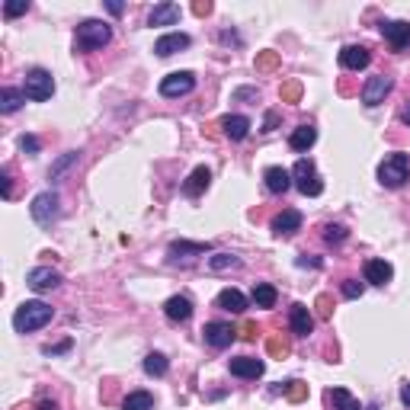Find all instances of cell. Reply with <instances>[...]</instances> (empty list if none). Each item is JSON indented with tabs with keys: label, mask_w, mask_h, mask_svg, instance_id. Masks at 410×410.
<instances>
[{
	"label": "cell",
	"mask_w": 410,
	"mask_h": 410,
	"mask_svg": "<svg viewBox=\"0 0 410 410\" xmlns=\"http://www.w3.org/2000/svg\"><path fill=\"white\" fill-rule=\"evenodd\" d=\"M410 176V157L401 151L388 154L382 164H378V183L388 186V189H401Z\"/></svg>",
	"instance_id": "cell-2"
},
{
	"label": "cell",
	"mask_w": 410,
	"mask_h": 410,
	"mask_svg": "<svg viewBox=\"0 0 410 410\" xmlns=\"http://www.w3.org/2000/svg\"><path fill=\"white\" fill-rule=\"evenodd\" d=\"M362 273H366V282H372V285H388L394 279V269L388 259H366Z\"/></svg>",
	"instance_id": "cell-15"
},
{
	"label": "cell",
	"mask_w": 410,
	"mask_h": 410,
	"mask_svg": "<svg viewBox=\"0 0 410 410\" xmlns=\"http://www.w3.org/2000/svg\"><path fill=\"white\" fill-rule=\"evenodd\" d=\"M189 35L186 33H167V35H160L157 42H154V55H160V58H170V55H176V51H183L189 49Z\"/></svg>",
	"instance_id": "cell-11"
},
{
	"label": "cell",
	"mask_w": 410,
	"mask_h": 410,
	"mask_svg": "<svg viewBox=\"0 0 410 410\" xmlns=\"http://www.w3.org/2000/svg\"><path fill=\"white\" fill-rule=\"evenodd\" d=\"M209 183H212V170L205 167V164H199V167H196L193 173L186 176V183H183V196L196 199V196H202L205 189H209Z\"/></svg>",
	"instance_id": "cell-13"
},
{
	"label": "cell",
	"mask_w": 410,
	"mask_h": 410,
	"mask_svg": "<svg viewBox=\"0 0 410 410\" xmlns=\"http://www.w3.org/2000/svg\"><path fill=\"white\" fill-rule=\"evenodd\" d=\"M218 308L231 311V314H241L247 308V298H244L237 289H225V292H218Z\"/></svg>",
	"instance_id": "cell-25"
},
{
	"label": "cell",
	"mask_w": 410,
	"mask_h": 410,
	"mask_svg": "<svg viewBox=\"0 0 410 410\" xmlns=\"http://www.w3.org/2000/svg\"><path fill=\"white\" fill-rule=\"evenodd\" d=\"M205 250H212L209 244H193V241H173L170 244V259H180V257H196V253H205Z\"/></svg>",
	"instance_id": "cell-26"
},
{
	"label": "cell",
	"mask_w": 410,
	"mask_h": 410,
	"mask_svg": "<svg viewBox=\"0 0 410 410\" xmlns=\"http://www.w3.org/2000/svg\"><path fill=\"white\" fill-rule=\"evenodd\" d=\"M273 234L276 237H292L298 228H302V212H295V209H285V212H279L276 218H273Z\"/></svg>",
	"instance_id": "cell-12"
},
{
	"label": "cell",
	"mask_w": 410,
	"mask_h": 410,
	"mask_svg": "<svg viewBox=\"0 0 410 410\" xmlns=\"http://www.w3.org/2000/svg\"><path fill=\"white\" fill-rule=\"evenodd\" d=\"M314 308H318V318H324V321L334 318V298H330V295H318Z\"/></svg>",
	"instance_id": "cell-38"
},
{
	"label": "cell",
	"mask_w": 410,
	"mask_h": 410,
	"mask_svg": "<svg viewBox=\"0 0 410 410\" xmlns=\"http://www.w3.org/2000/svg\"><path fill=\"white\" fill-rule=\"evenodd\" d=\"M164 314H167L170 321H176V324H183V321L193 318V302H189L186 295H173V298H167V305H164Z\"/></svg>",
	"instance_id": "cell-18"
},
{
	"label": "cell",
	"mask_w": 410,
	"mask_h": 410,
	"mask_svg": "<svg viewBox=\"0 0 410 410\" xmlns=\"http://www.w3.org/2000/svg\"><path fill=\"white\" fill-rule=\"evenodd\" d=\"M35 410H58V404H55V401H42V404H39V407H35Z\"/></svg>",
	"instance_id": "cell-50"
},
{
	"label": "cell",
	"mask_w": 410,
	"mask_h": 410,
	"mask_svg": "<svg viewBox=\"0 0 410 410\" xmlns=\"http://www.w3.org/2000/svg\"><path fill=\"white\" fill-rule=\"evenodd\" d=\"M205 343L215 346V350H228V346L237 340V327L225 324V321H212V324H205Z\"/></svg>",
	"instance_id": "cell-9"
},
{
	"label": "cell",
	"mask_w": 410,
	"mask_h": 410,
	"mask_svg": "<svg viewBox=\"0 0 410 410\" xmlns=\"http://www.w3.org/2000/svg\"><path fill=\"white\" fill-rule=\"evenodd\" d=\"M26 100H33V103H45L51 100V93H55V77L45 71V67H33L29 74H26Z\"/></svg>",
	"instance_id": "cell-4"
},
{
	"label": "cell",
	"mask_w": 410,
	"mask_h": 410,
	"mask_svg": "<svg viewBox=\"0 0 410 410\" xmlns=\"http://www.w3.org/2000/svg\"><path fill=\"white\" fill-rule=\"evenodd\" d=\"M58 205H61L58 193H51V189H49V193H39V196H35V199H33V205H29V212H33V218L39 221V225H42V228H49L51 221L58 218V212H61Z\"/></svg>",
	"instance_id": "cell-6"
},
{
	"label": "cell",
	"mask_w": 410,
	"mask_h": 410,
	"mask_svg": "<svg viewBox=\"0 0 410 410\" xmlns=\"http://www.w3.org/2000/svg\"><path fill=\"white\" fill-rule=\"evenodd\" d=\"M368 61H372V55H368L366 45H346V49L340 51V65H343L346 71H362V67H368Z\"/></svg>",
	"instance_id": "cell-16"
},
{
	"label": "cell",
	"mask_w": 410,
	"mask_h": 410,
	"mask_svg": "<svg viewBox=\"0 0 410 410\" xmlns=\"http://www.w3.org/2000/svg\"><path fill=\"white\" fill-rule=\"evenodd\" d=\"M324 401L330 404L334 410H362L359 401H356V398H352L346 388H330V391L324 394Z\"/></svg>",
	"instance_id": "cell-23"
},
{
	"label": "cell",
	"mask_w": 410,
	"mask_h": 410,
	"mask_svg": "<svg viewBox=\"0 0 410 410\" xmlns=\"http://www.w3.org/2000/svg\"><path fill=\"white\" fill-rule=\"evenodd\" d=\"M26 10H29V0H10V3H3V17H19Z\"/></svg>",
	"instance_id": "cell-39"
},
{
	"label": "cell",
	"mask_w": 410,
	"mask_h": 410,
	"mask_svg": "<svg viewBox=\"0 0 410 410\" xmlns=\"http://www.w3.org/2000/svg\"><path fill=\"white\" fill-rule=\"evenodd\" d=\"M26 282L33 285L35 292H49V289H55V285L61 282V276L55 273L51 266H35L29 276H26Z\"/></svg>",
	"instance_id": "cell-17"
},
{
	"label": "cell",
	"mask_w": 410,
	"mask_h": 410,
	"mask_svg": "<svg viewBox=\"0 0 410 410\" xmlns=\"http://www.w3.org/2000/svg\"><path fill=\"white\" fill-rule=\"evenodd\" d=\"M298 266H321V259H308V257H298Z\"/></svg>",
	"instance_id": "cell-48"
},
{
	"label": "cell",
	"mask_w": 410,
	"mask_h": 410,
	"mask_svg": "<svg viewBox=\"0 0 410 410\" xmlns=\"http://www.w3.org/2000/svg\"><path fill=\"white\" fill-rule=\"evenodd\" d=\"M237 266H241V259L234 253H215V257H209L212 273H225V269H237Z\"/></svg>",
	"instance_id": "cell-31"
},
{
	"label": "cell",
	"mask_w": 410,
	"mask_h": 410,
	"mask_svg": "<svg viewBox=\"0 0 410 410\" xmlns=\"http://www.w3.org/2000/svg\"><path fill=\"white\" fill-rule=\"evenodd\" d=\"M282 391H285V398H289L292 404L308 401V385H305V382H298V378H292V382H285V385H282Z\"/></svg>",
	"instance_id": "cell-32"
},
{
	"label": "cell",
	"mask_w": 410,
	"mask_h": 410,
	"mask_svg": "<svg viewBox=\"0 0 410 410\" xmlns=\"http://www.w3.org/2000/svg\"><path fill=\"white\" fill-rule=\"evenodd\" d=\"M0 180H3V199H10V196H13V186H10V170H7V167H3Z\"/></svg>",
	"instance_id": "cell-45"
},
{
	"label": "cell",
	"mask_w": 410,
	"mask_h": 410,
	"mask_svg": "<svg viewBox=\"0 0 410 410\" xmlns=\"http://www.w3.org/2000/svg\"><path fill=\"white\" fill-rule=\"evenodd\" d=\"M289 324H292V334L295 336H308L314 330V318H311V311L305 308L302 302H295L289 308Z\"/></svg>",
	"instance_id": "cell-14"
},
{
	"label": "cell",
	"mask_w": 410,
	"mask_h": 410,
	"mask_svg": "<svg viewBox=\"0 0 410 410\" xmlns=\"http://www.w3.org/2000/svg\"><path fill=\"white\" fill-rule=\"evenodd\" d=\"M279 126V112H266V119H263V132H276Z\"/></svg>",
	"instance_id": "cell-44"
},
{
	"label": "cell",
	"mask_w": 410,
	"mask_h": 410,
	"mask_svg": "<svg viewBox=\"0 0 410 410\" xmlns=\"http://www.w3.org/2000/svg\"><path fill=\"white\" fill-rule=\"evenodd\" d=\"M401 401H404V404H407V407H410V382H407V385L401 388Z\"/></svg>",
	"instance_id": "cell-49"
},
{
	"label": "cell",
	"mask_w": 410,
	"mask_h": 410,
	"mask_svg": "<svg viewBox=\"0 0 410 410\" xmlns=\"http://www.w3.org/2000/svg\"><path fill=\"white\" fill-rule=\"evenodd\" d=\"M266 352L273 356V359H285L289 352H292V346H289V340H282V336H269L266 340Z\"/></svg>",
	"instance_id": "cell-35"
},
{
	"label": "cell",
	"mask_w": 410,
	"mask_h": 410,
	"mask_svg": "<svg viewBox=\"0 0 410 410\" xmlns=\"http://www.w3.org/2000/svg\"><path fill=\"white\" fill-rule=\"evenodd\" d=\"M314 142H318V128H311V126H298L292 132V138H289L292 151H308Z\"/></svg>",
	"instance_id": "cell-24"
},
{
	"label": "cell",
	"mask_w": 410,
	"mask_h": 410,
	"mask_svg": "<svg viewBox=\"0 0 410 410\" xmlns=\"http://www.w3.org/2000/svg\"><path fill=\"white\" fill-rule=\"evenodd\" d=\"M263 183H266L269 193L279 196V193H285V189L292 186V173H289L285 167H269L266 173H263Z\"/></svg>",
	"instance_id": "cell-21"
},
{
	"label": "cell",
	"mask_w": 410,
	"mask_h": 410,
	"mask_svg": "<svg viewBox=\"0 0 410 410\" xmlns=\"http://www.w3.org/2000/svg\"><path fill=\"white\" fill-rule=\"evenodd\" d=\"M106 10H109V13H112V17H119V13H122V10H126V7H122L119 0H109V3H106Z\"/></svg>",
	"instance_id": "cell-47"
},
{
	"label": "cell",
	"mask_w": 410,
	"mask_h": 410,
	"mask_svg": "<svg viewBox=\"0 0 410 410\" xmlns=\"http://www.w3.org/2000/svg\"><path fill=\"white\" fill-rule=\"evenodd\" d=\"M279 96H282V103H298L302 100V80H285L279 87Z\"/></svg>",
	"instance_id": "cell-36"
},
{
	"label": "cell",
	"mask_w": 410,
	"mask_h": 410,
	"mask_svg": "<svg viewBox=\"0 0 410 410\" xmlns=\"http://www.w3.org/2000/svg\"><path fill=\"white\" fill-rule=\"evenodd\" d=\"M292 180H295V186H298V193L302 196H311V199H314V196L324 193V183H321L318 170H314V164H311L308 157H302L292 167Z\"/></svg>",
	"instance_id": "cell-5"
},
{
	"label": "cell",
	"mask_w": 410,
	"mask_h": 410,
	"mask_svg": "<svg viewBox=\"0 0 410 410\" xmlns=\"http://www.w3.org/2000/svg\"><path fill=\"white\" fill-rule=\"evenodd\" d=\"M154 407V398L148 391H132L122 401V410H151Z\"/></svg>",
	"instance_id": "cell-30"
},
{
	"label": "cell",
	"mask_w": 410,
	"mask_h": 410,
	"mask_svg": "<svg viewBox=\"0 0 410 410\" xmlns=\"http://www.w3.org/2000/svg\"><path fill=\"white\" fill-rule=\"evenodd\" d=\"M180 19V7L176 3H157L148 13V26H173Z\"/></svg>",
	"instance_id": "cell-22"
},
{
	"label": "cell",
	"mask_w": 410,
	"mask_h": 410,
	"mask_svg": "<svg viewBox=\"0 0 410 410\" xmlns=\"http://www.w3.org/2000/svg\"><path fill=\"white\" fill-rule=\"evenodd\" d=\"M65 350H71V340H65L58 346H45V356H55V352H65Z\"/></svg>",
	"instance_id": "cell-46"
},
{
	"label": "cell",
	"mask_w": 410,
	"mask_h": 410,
	"mask_svg": "<svg viewBox=\"0 0 410 410\" xmlns=\"http://www.w3.org/2000/svg\"><path fill=\"white\" fill-rule=\"evenodd\" d=\"M167 368H170V362H167L164 352H151V356L144 359V372L154 375V378H164V375H167Z\"/></svg>",
	"instance_id": "cell-29"
},
{
	"label": "cell",
	"mask_w": 410,
	"mask_h": 410,
	"mask_svg": "<svg viewBox=\"0 0 410 410\" xmlns=\"http://www.w3.org/2000/svg\"><path fill=\"white\" fill-rule=\"evenodd\" d=\"M362 289H366V285L356 282V279H346V282H343V295H346V298H359Z\"/></svg>",
	"instance_id": "cell-42"
},
{
	"label": "cell",
	"mask_w": 410,
	"mask_h": 410,
	"mask_svg": "<svg viewBox=\"0 0 410 410\" xmlns=\"http://www.w3.org/2000/svg\"><path fill=\"white\" fill-rule=\"evenodd\" d=\"M263 359H253V356H241V359H231V375L237 378H259L263 375Z\"/></svg>",
	"instance_id": "cell-20"
},
{
	"label": "cell",
	"mask_w": 410,
	"mask_h": 410,
	"mask_svg": "<svg viewBox=\"0 0 410 410\" xmlns=\"http://www.w3.org/2000/svg\"><path fill=\"white\" fill-rule=\"evenodd\" d=\"M346 234H350V231H346L343 225H324V241L327 244H343Z\"/></svg>",
	"instance_id": "cell-37"
},
{
	"label": "cell",
	"mask_w": 410,
	"mask_h": 410,
	"mask_svg": "<svg viewBox=\"0 0 410 410\" xmlns=\"http://www.w3.org/2000/svg\"><path fill=\"white\" fill-rule=\"evenodd\" d=\"M250 298H253L257 308H273V305H276V289H273L269 282H259V285H253Z\"/></svg>",
	"instance_id": "cell-28"
},
{
	"label": "cell",
	"mask_w": 410,
	"mask_h": 410,
	"mask_svg": "<svg viewBox=\"0 0 410 410\" xmlns=\"http://www.w3.org/2000/svg\"><path fill=\"white\" fill-rule=\"evenodd\" d=\"M196 87V74L193 71H173L160 80V93L164 96H186V93H193Z\"/></svg>",
	"instance_id": "cell-8"
},
{
	"label": "cell",
	"mask_w": 410,
	"mask_h": 410,
	"mask_svg": "<svg viewBox=\"0 0 410 410\" xmlns=\"http://www.w3.org/2000/svg\"><path fill=\"white\" fill-rule=\"evenodd\" d=\"M51 318H55L51 305H45V302H23L17 308V314H13V327H17L19 334H29V330L45 327Z\"/></svg>",
	"instance_id": "cell-1"
},
{
	"label": "cell",
	"mask_w": 410,
	"mask_h": 410,
	"mask_svg": "<svg viewBox=\"0 0 410 410\" xmlns=\"http://www.w3.org/2000/svg\"><path fill=\"white\" fill-rule=\"evenodd\" d=\"M193 13H196V17H209V13H212V3H209V0H196V3H193Z\"/></svg>",
	"instance_id": "cell-43"
},
{
	"label": "cell",
	"mask_w": 410,
	"mask_h": 410,
	"mask_svg": "<svg viewBox=\"0 0 410 410\" xmlns=\"http://www.w3.org/2000/svg\"><path fill=\"white\" fill-rule=\"evenodd\" d=\"M378 29H382V35L394 51H404L410 45V23H404V19H385Z\"/></svg>",
	"instance_id": "cell-10"
},
{
	"label": "cell",
	"mask_w": 410,
	"mask_h": 410,
	"mask_svg": "<svg viewBox=\"0 0 410 410\" xmlns=\"http://www.w3.org/2000/svg\"><path fill=\"white\" fill-rule=\"evenodd\" d=\"M23 103H26V93L23 90H13V87H3V90H0V112H3V116L17 112Z\"/></svg>",
	"instance_id": "cell-27"
},
{
	"label": "cell",
	"mask_w": 410,
	"mask_h": 410,
	"mask_svg": "<svg viewBox=\"0 0 410 410\" xmlns=\"http://www.w3.org/2000/svg\"><path fill=\"white\" fill-rule=\"evenodd\" d=\"M237 334H241V340H257V334H259V327H257V321H244L241 327H237Z\"/></svg>",
	"instance_id": "cell-40"
},
{
	"label": "cell",
	"mask_w": 410,
	"mask_h": 410,
	"mask_svg": "<svg viewBox=\"0 0 410 410\" xmlns=\"http://www.w3.org/2000/svg\"><path fill=\"white\" fill-rule=\"evenodd\" d=\"M253 67H257L259 74H266V71H276V67H279V51H257V58H253Z\"/></svg>",
	"instance_id": "cell-34"
},
{
	"label": "cell",
	"mask_w": 410,
	"mask_h": 410,
	"mask_svg": "<svg viewBox=\"0 0 410 410\" xmlns=\"http://www.w3.org/2000/svg\"><path fill=\"white\" fill-rule=\"evenodd\" d=\"M394 90V80L388 74H375V77H368L366 87H362V103H366L368 109H375L385 103V96Z\"/></svg>",
	"instance_id": "cell-7"
},
{
	"label": "cell",
	"mask_w": 410,
	"mask_h": 410,
	"mask_svg": "<svg viewBox=\"0 0 410 410\" xmlns=\"http://www.w3.org/2000/svg\"><path fill=\"white\" fill-rule=\"evenodd\" d=\"M401 119H404V122H407V126H410V106H404V112H401Z\"/></svg>",
	"instance_id": "cell-51"
},
{
	"label": "cell",
	"mask_w": 410,
	"mask_h": 410,
	"mask_svg": "<svg viewBox=\"0 0 410 410\" xmlns=\"http://www.w3.org/2000/svg\"><path fill=\"white\" fill-rule=\"evenodd\" d=\"M112 39V29L109 23L103 19H84V23L77 26V49L80 51H96Z\"/></svg>",
	"instance_id": "cell-3"
},
{
	"label": "cell",
	"mask_w": 410,
	"mask_h": 410,
	"mask_svg": "<svg viewBox=\"0 0 410 410\" xmlns=\"http://www.w3.org/2000/svg\"><path fill=\"white\" fill-rule=\"evenodd\" d=\"M77 160H80V151H67V154H61L58 160H55V164H51V170H49V176L51 180H58L61 173H65L67 167H74Z\"/></svg>",
	"instance_id": "cell-33"
},
{
	"label": "cell",
	"mask_w": 410,
	"mask_h": 410,
	"mask_svg": "<svg viewBox=\"0 0 410 410\" xmlns=\"http://www.w3.org/2000/svg\"><path fill=\"white\" fill-rule=\"evenodd\" d=\"M19 148H23V154H39V148H42V144H39V138H35V135H23V138H19Z\"/></svg>",
	"instance_id": "cell-41"
},
{
	"label": "cell",
	"mask_w": 410,
	"mask_h": 410,
	"mask_svg": "<svg viewBox=\"0 0 410 410\" xmlns=\"http://www.w3.org/2000/svg\"><path fill=\"white\" fill-rule=\"evenodd\" d=\"M221 132H225V138H231V142H244L247 132H250V119L247 116H225L221 119Z\"/></svg>",
	"instance_id": "cell-19"
}]
</instances>
